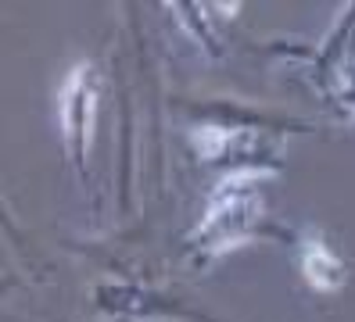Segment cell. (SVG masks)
I'll use <instances>...</instances> for the list:
<instances>
[{
    "mask_svg": "<svg viewBox=\"0 0 355 322\" xmlns=\"http://www.w3.org/2000/svg\"><path fill=\"white\" fill-rule=\"evenodd\" d=\"M94 118H97V90L90 82V69L76 64L65 86H61V129H65L69 140L87 147L94 136Z\"/></svg>",
    "mask_w": 355,
    "mask_h": 322,
    "instance_id": "1",
    "label": "cell"
},
{
    "mask_svg": "<svg viewBox=\"0 0 355 322\" xmlns=\"http://www.w3.org/2000/svg\"><path fill=\"white\" fill-rule=\"evenodd\" d=\"M302 272H305V279L316 290H338L345 283L341 258L334 254L327 244H316V240H309L305 251H302Z\"/></svg>",
    "mask_w": 355,
    "mask_h": 322,
    "instance_id": "2",
    "label": "cell"
}]
</instances>
